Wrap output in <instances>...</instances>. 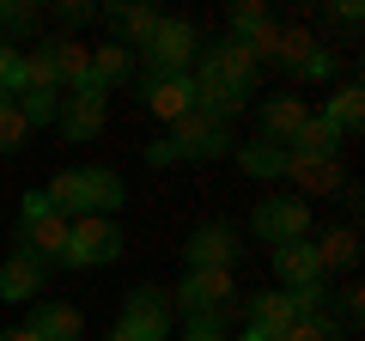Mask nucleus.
I'll list each match as a JSON object with an SVG mask.
<instances>
[{"instance_id":"nucleus-16","label":"nucleus","mask_w":365,"mask_h":341,"mask_svg":"<svg viewBox=\"0 0 365 341\" xmlns=\"http://www.w3.org/2000/svg\"><path fill=\"white\" fill-rule=\"evenodd\" d=\"M311 122V110H304V98H262V141L274 146H292V134Z\"/></svg>"},{"instance_id":"nucleus-28","label":"nucleus","mask_w":365,"mask_h":341,"mask_svg":"<svg viewBox=\"0 0 365 341\" xmlns=\"http://www.w3.org/2000/svg\"><path fill=\"white\" fill-rule=\"evenodd\" d=\"M19 104V116L31 122V128H43V122H55V110H61V92H25V98H13Z\"/></svg>"},{"instance_id":"nucleus-36","label":"nucleus","mask_w":365,"mask_h":341,"mask_svg":"<svg viewBox=\"0 0 365 341\" xmlns=\"http://www.w3.org/2000/svg\"><path fill=\"white\" fill-rule=\"evenodd\" d=\"M0 341H37V335H31L25 323H13V329H0Z\"/></svg>"},{"instance_id":"nucleus-11","label":"nucleus","mask_w":365,"mask_h":341,"mask_svg":"<svg viewBox=\"0 0 365 341\" xmlns=\"http://www.w3.org/2000/svg\"><path fill=\"white\" fill-rule=\"evenodd\" d=\"M140 92H146V110L165 122H182L195 110V79L189 73H140Z\"/></svg>"},{"instance_id":"nucleus-14","label":"nucleus","mask_w":365,"mask_h":341,"mask_svg":"<svg viewBox=\"0 0 365 341\" xmlns=\"http://www.w3.org/2000/svg\"><path fill=\"white\" fill-rule=\"evenodd\" d=\"M55 128H61V141H73V146L98 141V134H104V104H98V98H61Z\"/></svg>"},{"instance_id":"nucleus-1","label":"nucleus","mask_w":365,"mask_h":341,"mask_svg":"<svg viewBox=\"0 0 365 341\" xmlns=\"http://www.w3.org/2000/svg\"><path fill=\"white\" fill-rule=\"evenodd\" d=\"M256 73H262L256 55H250L244 43L220 37L213 49H201V67L189 73V79H195V110H207V116L232 122L237 110L250 104V92H256Z\"/></svg>"},{"instance_id":"nucleus-4","label":"nucleus","mask_w":365,"mask_h":341,"mask_svg":"<svg viewBox=\"0 0 365 341\" xmlns=\"http://www.w3.org/2000/svg\"><path fill=\"white\" fill-rule=\"evenodd\" d=\"M170 158H189V165H207V158H225L232 153V122L207 116V110H189L182 122H170Z\"/></svg>"},{"instance_id":"nucleus-24","label":"nucleus","mask_w":365,"mask_h":341,"mask_svg":"<svg viewBox=\"0 0 365 341\" xmlns=\"http://www.w3.org/2000/svg\"><path fill=\"white\" fill-rule=\"evenodd\" d=\"M335 146H341V134L329 128L323 116H311L299 134H292V146H287V153H292V158H335Z\"/></svg>"},{"instance_id":"nucleus-9","label":"nucleus","mask_w":365,"mask_h":341,"mask_svg":"<svg viewBox=\"0 0 365 341\" xmlns=\"http://www.w3.org/2000/svg\"><path fill=\"white\" fill-rule=\"evenodd\" d=\"M232 292H237L232 287V268H189L170 305H182V317H225Z\"/></svg>"},{"instance_id":"nucleus-23","label":"nucleus","mask_w":365,"mask_h":341,"mask_svg":"<svg viewBox=\"0 0 365 341\" xmlns=\"http://www.w3.org/2000/svg\"><path fill=\"white\" fill-rule=\"evenodd\" d=\"M274 275H280V287H304V280H323L317 275V256H311V244H280L274 250Z\"/></svg>"},{"instance_id":"nucleus-5","label":"nucleus","mask_w":365,"mask_h":341,"mask_svg":"<svg viewBox=\"0 0 365 341\" xmlns=\"http://www.w3.org/2000/svg\"><path fill=\"white\" fill-rule=\"evenodd\" d=\"M122 244H128V238H122L116 220L86 213V220L67 225V256H61V263H67V268H110V263L122 256Z\"/></svg>"},{"instance_id":"nucleus-8","label":"nucleus","mask_w":365,"mask_h":341,"mask_svg":"<svg viewBox=\"0 0 365 341\" xmlns=\"http://www.w3.org/2000/svg\"><path fill=\"white\" fill-rule=\"evenodd\" d=\"M170 317H177V305H170L165 287H128L116 329H128L134 341H165V335H170Z\"/></svg>"},{"instance_id":"nucleus-10","label":"nucleus","mask_w":365,"mask_h":341,"mask_svg":"<svg viewBox=\"0 0 365 341\" xmlns=\"http://www.w3.org/2000/svg\"><path fill=\"white\" fill-rule=\"evenodd\" d=\"M55 268L43 263V256H31V250H13L6 263H0V299H13V305H37V292L49 287Z\"/></svg>"},{"instance_id":"nucleus-31","label":"nucleus","mask_w":365,"mask_h":341,"mask_svg":"<svg viewBox=\"0 0 365 341\" xmlns=\"http://www.w3.org/2000/svg\"><path fill=\"white\" fill-rule=\"evenodd\" d=\"M189 341H232L220 317H189Z\"/></svg>"},{"instance_id":"nucleus-7","label":"nucleus","mask_w":365,"mask_h":341,"mask_svg":"<svg viewBox=\"0 0 365 341\" xmlns=\"http://www.w3.org/2000/svg\"><path fill=\"white\" fill-rule=\"evenodd\" d=\"M250 232L262 238V244H304L311 238V208H304V195H262L256 213H250Z\"/></svg>"},{"instance_id":"nucleus-13","label":"nucleus","mask_w":365,"mask_h":341,"mask_svg":"<svg viewBox=\"0 0 365 341\" xmlns=\"http://www.w3.org/2000/svg\"><path fill=\"white\" fill-rule=\"evenodd\" d=\"M25 329L37 341H86V317L73 305H61V299H37L31 317H25Z\"/></svg>"},{"instance_id":"nucleus-18","label":"nucleus","mask_w":365,"mask_h":341,"mask_svg":"<svg viewBox=\"0 0 365 341\" xmlns=\"http://www.w3.org/2000/svg\"><path fill=\"white\" fill-rule=\"evenodd\" d=\"M104 19H110V31H116V43H128L134 55H140L146 37L158 31V13H153V6H104Z\"/></svg>"},{"instance_id":"nucleus-3","label":"nucleus","mask_w":365,"mask_h":341,"mask_svg":"<svg viewBox=\"0 0 365 341\" xmlns=\"http://www.w3.org/2000/svg\"><path fill=\"white\" fill-rule=\"evenodd\" d=\"M67 213H55V201L43 195V189H25V201H19V250H31V256H43L49 268H61L67 256Z\"/></svg>"},{"instance_id":"nucleus-2","label":"nucleus","mask_w":365,"mask_h":341,"mask_svg":"<svg viewBox=\"0 0 365 341\" xmlns=\"http://www.w3.org/2000/svg\"><path fill=\"white\" fill-rule=\"evenodd\" d=\"M43 195L55 201V213H67V220H86V213H116L122 201H128V183H122L116 170H104V165H73V170H61Z\"/></svg>"},{"instance_id":"nucleus-26","label":"nucleus","mask_w":365,"mask_h":341,"mask_svg":"<svg viewBox=\"0 0 365 341\" xmlns=\"http://www.w3.org/2000/svg\"><path fill=\"white\" fill-rule=\"evenodd\" d=\"M280 341H347V329H341V317L317 311V317H299V323H292Z\"/></svg>"},{"instance_id":"nucleus-22","label":"nucleus","mask_w":365,"mask_h":341,"mask_svg":"<svg viewBox=\"0 0 365 341\" xmlns=\"http://www.w3.org/2000/svg\"><path fill=\"white\" fill-rule=\"evenodd\" d=\"M323 122L341 134V141H353V134H359V122H365V92H359V86H341V92L329 98Z\"/></svg>"},{"instance_id":"nucleus-12","label":"nucleus","mask_w":365,"mask_h":341,"mask_svg":"<svg viewBox=\"0 0 365 341\" xmlns=\"http://www.w3.org/2000/svg\"><path fill=\"white\" fill-rule=\"evenodd\" d=\"M182 263H189V268H232L237 263V232L225 220L195 225V232L182 238Z\"/></svg>"},{"instance_id":"nucleus-29","label":"nucleus","mask_w":365,"mask_h":341,"mask_svg":"<svg viewBox=\"0 0 365 341\" xmlns=\"http://www.w3.org/2000/svg\"><path fill=\"white\" fill-rule=\"evenodd\" d=\"M25 92V79H19V49L0 37V98H19Z\"/></svg>"},{"instance_id":"nucleus-38","label":"nucleus","mask_w":365,"mask_h":341,"mask_svg":"<svg viewBox=\"0 0 365 341\" xmlns=\"http://www.w3.org/2000/svg\"><path fill=\"white\" fill-rule=\"evenodd\" d=\"M104 341H134V335H128V329H110V335H104Z\"/></svg>"},{"instance_id":"nucleus-25","label":"nucleus","mask_w":365,"mask_h":341,"mask_svg":"<svg viewBox=\"0 0 365 341\" xmlns=\"http://www.w3.org/2000/svg\"><path fill=\"white\" fill-rule=\"evenodd\" d=\"M311 49H317V37H311V31H292V25H280V37H274V55H268V61H280L287 73H299V61H304Z\"/></svg>"},{"instance_id":"nucleus-27","label":"nucleus","mask_w":365,"mask_h":341,"mask_svg":"<svg viewBox=\"0 0 365 341\" xmlns=\"http://www.w3.org/2000/svg\"><path fill=\"white\" fill-rule=\"evenodd\" d=\"M25 141H31V122L19 116L13 98H0V153H19Z\"/></svg>"},{"instance_id":"nucleus-20","label":"nucleus","mask_w":365,"mask_h":341,"mask_svg":"<svg viewBox=\"0 0 365 341\" xmlns=\"http://www.w3.org/2000/svg\"><path fill=\"white\" fill-rule=\"evenodd\" d=\"M292 323H299V317H292V299H287V287H280V292H250V329L287 335Z\"/></svg>"},{"instance_id":"nucleus-35","label":"nucleus","mask_w":365,"mask_h":341,"mask_svg":"<svg viewBox=\"0 0 365 341\" xmlns=\"http://www.w3.org/2000/svg\"><path fill=\"white\" fill-rule=\"evenodd\" d=\"M329 19H335V25H347V31H353V25H359V6H353V0H347V6H335V13H329Z\"/></svg>"},{"instance_id":"nucleus-17","label":"nucleus","mask_w":365,"mask_h":341,"mask_svg":"<svg viewBox=\"0 0 365 341\" xmlns=\"http://www.w3.org/2000/svg\"><path fill=\"white\" fill-rule=\"evenodd\" d=\"M311 256H317V275H329V268H353V263H359V232H353V225H329V232L311 244Z\"/></svg>"},{"instance_id":"nucleus-37","label":"nucleus","mask_w":365,"mask_h":341,"mask_svg":"<svg viewBox=\"0 0 365 341\" xmlns=\"http://www.w3.org/2000/svg\"><path fill=\"white\" fill-rule=\"evenodd\" d=\"M237 341H280V335H268V329H244Z\"/></svg>"},{"instance_id":"nucleus-33","label":"nucleus","mask_w":365,"mask_h":341,"mask_svg":"<svg viewBox=\"0 0 365 341\" xmlns=\"http://www.w3.org/2000/svg\"><path fill=\"white\" fill-rule=\"evenodd\" d=\"M359 311H365V292H359V287H347V292H341V329L359 323Z\"/></svg>"},{"instance_id":"nucleus-30","label":"nucleus","mask_w":365,"mask_h":341,"mask_svg":"<svg viewBox=\"0 0 365 341\" xmlns=\"http://www.w3.org/2000/svg\"><path fill=\"white\" fill-rule=\"evenodd\" d=\"M329 73H335V49H311L299 61V79H329Z\"/></svg>"},{"instance_id":"nucleus-15","label":"nucleus","mask_w":365,"mask_h":341,"mask_svg":"<svg viewBox=\"0 0 365 341\" xmlns=\"http://www.w3.org/2000/svg\"><path fill=\"white\" fill-rule=\"evenodd\" d=\"M232 158L244 165V177H256V183H280L287 177V165H292V153L287 146H274V141H244V146H232Z\"/></svg>"},{"instance_id":"nucleus-19","label":"nucleus","mask_w":365,"mask_h":341,"mask_svg":"<svg viewBox=\"0 0 365 341\" xmlns=\"http://www.w3.org/2000/svg\"><path fill=\"white\" fill-rule=\"evenodd\" d=\"M287 177H292L299 189H311V195H341V189H347V177H341L335 158H292Z\"/></svg>"},{"instance_id":"nucleus-21","label":"nucleus","mask_w":365,"mask_h":341,"mask_svg":"<svg viewBox=\"0 0 365 341\" xmlns=\"http://www.w3.org/2000/svg\"><path fill=\"white\" fill-rule=\"evenodd\" d=\"M134 61H140V55H134L128 43H116V37L91 49V73H98V86H104V92H110V86H122V79H134Z\"/></svg>"},{"instance_id":"nucleus-6","label":"nucleus","mask_w":365,"mask_h":341,"mask_svg":"<svg viewBox=\"0 0 365 341\" xmlns=\"http://www.w3.org/2000/svg\"><path fill=\"white\" fill-rule=\"evenodd\" d=\"M195 55H201V37L189 19H158V31L140 49V73H189Z\"/></svg>"},{"instance_id":"nucleus-32","label":"nucleus","mask_w":365,"mask_h":341,"mask_svg":"<svg viewBox=\"0 0 365 341\" xmlns=\"http://www.w3.org/2000/svg\"><path fill=\"white\" fill-rule=\"evenodd\" d=\"M91 19H98L91 0H61V25H91Z\"/></svg>"},{"instance_id":"nucleus-34","label":"nucleus","mask_w":365,"mask_h":341,"mask_svg":"<svg viewBox=\"0 0 365 341\" xmlns=\"http://www.w3.org/2000/svg\"><path fill=\"white\" fill-rule=\"evenodd\" d=\"M146 165L165 170V165H177V158H170V146H165V141H153V146H146Z\"/></svg>"}]
</instances>
